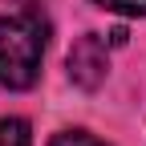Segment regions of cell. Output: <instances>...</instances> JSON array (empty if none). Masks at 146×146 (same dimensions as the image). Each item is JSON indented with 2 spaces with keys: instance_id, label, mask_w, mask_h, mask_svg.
<instances>
[{
  "instance_id": "obj_1",
  "label": "cell",
  "mask_w": 146,
  "mask_h": 146,
  "mask_svg": "<svg viewBox=\"0 0 146 146\" xmlns=\"http://www.w3.org/2000/svg\"><path fill=\"white\" fill-rule=\"evenodd\" d=\"M49 29L41 16L16 12L0 16V85L4 89H29L41 73Z\"/></svg>"
},
{
  "instance_id": "obj_2",
  "label": "cell",
  "mask_w": 146,
  "mask_h": 146,
  "mask_svg": "<svg viewBox=\"0 0 146 146\" xmlns=\"http://www.w3.org/2000/svg\"><path fill=\"white\" fill-rule=\"evenodd\" d=\"M106 45H102V36L98 33H85L77 45H73L69 53V77L77 81L81 89H98L106 81Z\"/></svg>"
},
{
  "instance_id": "obj_5",
  "label": "cell",
  "mask_w": 146,
  "mask_h": 146,
  "mask_svg": "<svg viewBox=\"0 0 146 146\" xmlns=\"http://www.w3.org/2000/svg\"><path fill=\"white\" fill-rule=\"evenodd\" d=\"M53 146H106V142H98L94 134H85V130H65V134L53 138Z\"/></svg>"
},
{
  "instance_id": "obj_3",
  "label": "cell",
  "mask_w": 146,
  "mask_h": 146,
  "mask_svg": "<svg viewBox=\"0 0 146 146\" xmlns=\"http://www.w3.org/2000/svg\"><path fill=\"white\" fill-rule=\"evenodd\" d=\"M0 146H33V130L25 118H4L0 122Z\"/></svg>"
},
{
  "instance_id": "obj_4",
  "label": "cell",
  "mask_w": 146,
  "mask_h": 146,
  "mask_svg": "<svg viewBox=\"0 0 146 146\" xmlns=\"http://www.w3.org/2000/svg\"><path fill=\"white\" fill-rule=\"evenodd\" d=\"M94 4H102L110 12H122V16H146V0H94Z\"/></svg>"
}]
</instances>
